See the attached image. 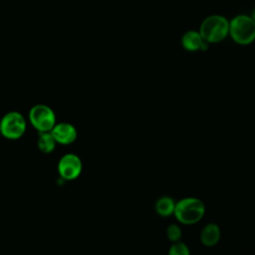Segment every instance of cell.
I'll list each match as a JSON object with an SVG mask.
<instances>
[{
	"label": "cell",
	"instance_id": "cell-6",
	"mask_svg": "<svg viewBox=\"0 0 255 255\" xmlns=\"http://www.w3.org/2000/svg\"><path fill=\"white\" fill-rule=\"evenodd\" d=\"M81 158L75 153L64 154L58 162V172L65 180H74L82 172Z\"/></svg>",
	"mask_w": 255,
	"mask_h": 255
},
{
	"label": "cell",
	"instance_id": "cell-13",
	"mask_svg": "<svg viewBox=\"0 0 255 255\" xmlns=\"http://www.w3.org/2000/svg\"><path fill=\"white\" fill-rule=\"evenodd\" d=\"M166 235H167V238L171 242H176V241L180 240L181 235H182V231H181V229L178 225L170 224L166 229Z\"/></svg>",
	"mask_w": 255,
	"mask_h": 255
},
{
	"label": "cell",
	"instance_id": "cell-7",
	"mask_svg": "<svg viewBox=\"0 0 255 255\" xmlns=\"http://www.w3.org/2000/svg\"><path fill=\"white\" fill-rule=\"evenodd\" d=\"M57 143L70 144L77 138L76 128L69 123H59L54 126L50 131Z\"/></svg>",
	"mask_w": 255,
	"mask_h": 255
},
{
	"label": "cell",
	"instance_id": "cell-12",
	"mask_svg": "<svg viewBox=\"0 0 255 255\" xmlns=\"http://www.w3.org/2000/svg\"><path fill=\"white\" fill-rule=\"evenodd\" d=\"M168 255H190L189 248L181 241L173 242L169 247Z\"/></svg>",
	"mask_w": 255,
	"mask_h": 255
},
{
	"label": "cell",
	"instance_id": "cell-1",
	"mask_svg": "<svg viewBox=\"0 0 255 255\" xmlns=\"http://www.w3.org/2000/svg\"><path fill=\"white\" fill-rule=\"evenodd\" d=\"M205 213L204 203L196 197H185L175 203L174 216L182 224L191 225L198 222Z\"/></svg>",
	"mask_w": 255,
	"mask_h": 255
},
{
	"label": "cell",
	"instance_id": "cell-3",
	"mask_svg": "<svg viewBox=\"0 0 255 255\" xmlns=\"http://www.w3.org/2000/svg\"><path fill=\"white\" fill-rule=\"evenodd\" d=\"M229 34L240 45H248L255 40V22L252 17L238 15L229 22Z\"/></svg>",
	"mask_w": 255,
	"mask_h": 255
},
{
	"label": "cell",
	"instance_id": "cell-10",
	"mask_svg": "<svg viewBox=\"0 0 255 255\" xmlns=\"http://www.w3.org/2000/svg\"><path fill=\"white\" fill-rule=\"evenodd\" d=\"M175 201L173 198L169 196H161L155 202V211L158 215L166 217L174 212L175 208Z\"/></svg>",
	"mask_w": 255,
	"mask_h": 255
},
{
	"label": "cell",
	"instance_id": "cell-5",
	"mask_svg": "<svg viewBox=\"0 0 255 255\" xmlns=\"http://www.w3.org/2000/svg\"><path fill=\"white\" fill-rule=\"evenodd\" d=\"M28 118L31 125L39 132L51 131L56 125V115L47 105L38 104L33 106L29 111Z\"/></svg>",
	"mask_w": 255,
	"mask_h": 255
},
{
	"label": "cell",
	"instance_id": "cell-8",
	"mask_svg": "<svg viewBox=\"0 0 255 255\" xmlns=\"http://www.w3.org/2000/svg\"><path fill=\"white\" fill-rule=\"evenodd\" d=\"M181 44L183 48L187 51H197V50H206L208 47V43L204 41L196 31H187L181 39Z\"/></svg>",
	"mask_w": 255,
	"mask_h": 255
},
{
	"label": "cell",
	"instance_id": "cell-4",
	"mask_svg": "<svg viewBox=\"0 0 255 255\" xmlns=\"http://www.w3.org/2000/svg\"><path fill=\"white\" fill-rule=\"evenodd\" d=\"M26 128V120L19 112H9L0 120V132L7 139L20 138L25 133Z\"/></svg>",
	"mask_w": 255,
	"mask_h": 255
},
{
	"label": "cell",
	"instance_id": "cell-14",
	"mask_svg": "<svg viewBox=\"0 0 255 255\" xmlns=\"http://www.w3.org/2000/svg\"><path fill=\"white\" fill-rule=\"evenodd\" d=\"M251 17H252V19H253V20H254V22H255V10L253 11V13H252V16H251Z\"/></svg>",
	"mask_w": 255,
	"mask_h": 255
},
{
	"label": "cell",
	"instance_id": "cell-2",
	"mask_svg": "<svg viewBox=\"0 0 255 255\" xmlns=\"http://www.w3.org/2000/svg\"><path fill=\"white\" fill-rule=\"evenodd\" d=\"M199 34L207 43H218L229 34V21L220 15L208 16L201 23Z\"/></svg>",
	"mask_w": 255,
	"mask_h": 255
},
{
	"label": "cell",
	"instance_id": "cell-9",
	"mask_svg": "<svg viewBox=\"0 0 255 255\" xmlns=\"http://www.w3.org/2000/svg\"><path fill=\"white\" fill-rule=\"evenodd\" d=\"M220 228L215 223H209L204 226L200 232V241L203 245L207 247L214 246L218 243L220 239Z\"/></svg>",
	"mask_w": 255,
	"mask_h": 255
},
{
	"label": "cell",
	"instance_id": "cell-11",
	"mask_svg": "<svg viewBox=\"0 0 255 255\" xmlns=\"http://www.w3.org/2000/svg\"><path fill=\"white\" fill-rule=\"evenodd\" d=\"M56 140L50 131L40 132L37 140V146L43 153H50L56 147Z\"/></svg>",
	"mask_w": 255,
	"mask_h": 255
}]
</instances>
